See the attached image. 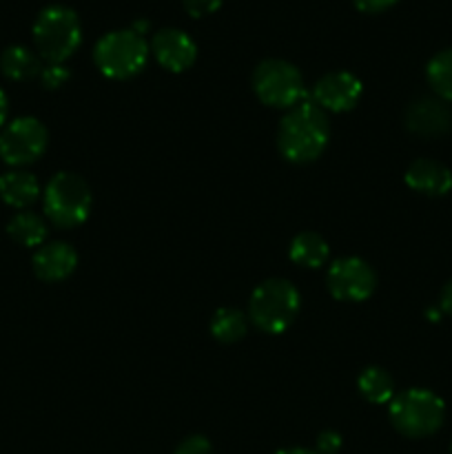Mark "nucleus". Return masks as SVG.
I'll return each mask as SVG.
<instances>
[{
	"label": "nucleus",
	"instance_id": "1",
	"mask_svg": "<svg viewBox=\"0 0 452 454\" xmlns=\"http://www.w3.org/2000/svg\"><path fill=\"white\" fill-rule=\"evenodd\" d=\"M331 122L310 98L286 111L277 129V149L288 162L310 164L326 151Z\"/></svg>",
	"mask_w": 452,
	"mask_h": 454
},
{
	"label": "nucleus",
	"instance_id": "2",
	"mask_svg": "<svg viewBox=\"0 0 452 454\" xmlns=\"http://www.w3.org/2000/svg\"><path fill=\"white\" fill-rule=\"evenodd\" d=\"M35 51L47 65H65L82 43L80 16L66 4H47L34 20Z\"/></svg>",
	"mask_w": 452,
	"mask_h": 454
},
{
	"label": "nucleus",
	"instance_id": "3",
	"mask_svg": "<svg viewBox=\"0 0 452 454\" xmlns=\"http://www.w3.org/2000/svg\"><path fill=\"white\" fill-rule=\"evenodd\" d=\"M388 419L408 439L433 437L446 421V403L428 388H408L388 403Z\"/></svg>",
	"mask_w": 452,
	"mask_h": 454
},
{
	"label": "nucleus",
	"instance_id": "4",
	"mask_svg": "<svg viewBox=\"0 0 452 454\" xmlns=\"http://www.w3.org/2000/svg\"><path fill=\"white\" fill-rule=\"evenodd\" d=\"M300 291L288 279L273 278L261 282L248 300V313L253 326L266 335H282L292 326L300 313Z\"/></svg>",
	"mask_w": 452,
	"mask_h": 454
},
{
	"label": "nucleus",
	"instance_id": "5",
	"mask_svg": "<svg viewBox=\"0 0 452 454\" xmlns=\"http://www.w3.org/2000/svg\"><path fill=\"white\" fill-rule=\"evenodd\" d=\"M91 189L75 173H56L43 191L44 217L56 229H75V226L84 224L89 213H91Z\"/></svg>",
	"mask_w": 452,
	"mask_h": 454
},
{
	"label": "nucleus",
	"instance_id": "6",
	"mask_svg": "<svg viewBox=\"0 0 452 454\" xmlns=\"http://www.w3.org/2000/svg\"><path fill=\"white\" fill-rule=\"evenodd\" d=\"M149 43L133 29H113L93 47V62L111 80H129L149 62Z\"/></svg>",
	"mask_w": 452,
	"mask_h": 454
},
{
	"label": "nucleus",
	"instance_id": "7",
	"mask_svg": "<svg viewBox=\"0 0 452 454\" xmlns=\"http://www.w3.org/2000/svg\"><path fill=\"white\" fill-rule=\"evenodd\" d=\"M253 91L261 105L273 109H292L306 100V84L300 69L282 58H266L253 71Z\"/></svg>",
	"mask_w": 452,
	"mask_h": 454
},
{
	"label": "nucleus",
	"instance_id": "8",
	"mask_svg": "<svg viewBox=\"0 0 452 454\" xmlns=\"http://www.w3.org/2000/svg\"><path fill=\"white\" fill-rule=\"evenodd\" d=\"M49 145V131L38 118L22 115L4 124L0 131V158L4 164L18 168L38 162Z\"/></svg>",
	"mask_w": 452,
	"mask_h": 454
},
{
	"label": "nucleus",
	"instance_id": "9",
	"mask_svg": "<svg viewBox=\"0 0 452 454\" xmlns=\"http://www.w3.org/2000/svg\"><path fill=\"white\" fill-rule=\"evenodd\" d=\"M326 288L339 301H366L377 288V273L362 257H339L328 266Z\"/></svg>",
	"mask_w": 452,
	"mask_h": 454
},
{
	"label": "nucleus",
	"instance_id": "10",
	"mask_svg": "<svg viewBox=\"0 0 452 454\" xmlns=\"http://www.w3.org/2000/svg\"><path fill=\"white\" fill-rule=\"evenodd\" d=\"M363 96V84L350 71H331L315 82L310 100L326 114H346L355 109Z\"/></svg>",
	"mask_w": 452,
	"mask_h": 454
},
{
	"label": "nucleus",
	"instance_id": "11",
	"mask_svg": "<svg viewBox=\"0 0 452 454\" xmlns=\"http://www.w3.org/2000/svg\"><path fill=\"white\" fill-rule=\"evenodd\" d=\"M149 49L155 60H158V65L171 71V74H182V71L191 69L195 58H198L195 40L184 29H177V27H162V29L155 31Z\"/></svg>",
	"mask_w": 452,
	"mask_h": 454
},
{
	"label": "nucleus",
	"instance_id": "12",
	"mask_svg": "<svg viewBox=\"0 0 452 454\" xmlns=\"http://www.w3.org/2000/svg\"><path fill=\"white\" fill-rule=\"evenodd\" d=\"M406 127L421 137L443 136L452 127V109L441 98H417L406 109Z\"/></svg>",
	"mask_w": 452,
	"mask_h": 454
},
{
	"label": "nucleus",
	"instance_id": "13",
	"mask_svg": "<svg viewBox=\"0 0 452 454\" xmlns=\"http://www.w3.org/2000/svg\"><path fill=\"white\" fill-rule=\"evenodd\" d=\"M31 266L35 278L43 282H62L78 266V253L66 242H44L43 247L35 248Z\"/></svg>",
	"mask_w": 452,
	"mask_h": 454
},
{
	"label": "nucleus",
	"instance_id": "14",
	"mask_svg": "<svg viewBox=\"0 0 452 454\" xmlns=\"http://www.w3.org/2000/svg\"><path fill=\"white\" fill-rule=\"evenodd\" d=\"M412 191L428 198H443L452 191V171L443 162L433 158H419L408 167L403 176Z\"/></svg>",
	"mask_w": 452,
	"mask_h": 454
},
{
	"label": "nucleus",
	"instance_id": "15",
	"mask_svg": "<svg viewBox=\"0 0 452 454\" xmlns=\"http://www.w3.org/2000/svg\"><path fill=\"white\" fill-rule=\"evenodd\" d=\"M40 184L34 173L29 171H7L0 176V200L7 207L27 211L40 198Z\"/></svg>",
	"mask_w": 452,
	"mask_h": 454
},
{
	"label": "nucleus",
	"instance_id": "16",
	"mask_svg": "<svg viewBox=\"0 0 452 454\" xmlns=\"http://www.w3.org/2000/svg\"><path fill=\"white\" fill-rule=\"evenodd\" d=\"M40 60L43 58L25 44H9L0 53V71H3L4 78L13 80V82H27V80L40 75V71H43Z\"/></svg>",
	"mask_w": 452,
	"mask_h": 454
},
{
	"label": "nucleus",
	"instance_id": "17",
	"mask_svg": "<svg viewBox=\"0 0 452 454\" xmlns=\"http://www.w3.org/2000/svg\"><path fill=\"white\" fill-rule=\"evenodd\" d=\"M288 257H291L292 264L301 266V269H319L331 257V247H328V242L319 233L306 231V233L292 238Z\"/></svg>",
	"mask_w": 452,
	"mask_h": 454
},
{
	"label": "nucleus",
	"instance_id": "18",
	"mask_svg": "<svg viewBox=\"0 0 452 454\" xmlns=\"http://www.w3.org/2000/svg\"><path fill=\"white\" fill-rule=\"evenodd\" d=\"M47 222L34 211H20L9 220L7 235L16 244L27 248H40L47 242Z\"/></svg>",
	"mask_w": 452,
	"mask_h": 454
},
{
	"label": "nucleus",
	"instance_id": "19",
	"mask_svg": "<svg viewBox=\"0 0 452 454\" xmlns=\"http://www.w3.org/2000/svg\"><path fill=\"white\" fill-rule=\"evenodd\" d=\"M357 388L366 402L384 406V403L393 402L394 393V380L390 377L388 371L381 366H368L359 372L357 377Z\"/></svg>",
	"mask_w": 452,
	"mask_h": 454
},
{
	"label": "nucleus",
	"instance_id": "20",
	"mask_svg": "<svg viewBox=\"0 0 452 454\" xmlns=\"http://www.w3.org/2000/svg\"><path fill=\"white\" fill-rule=\"evenodd\" d=\"M208 331H211L213 340H217L220 344H235V341L244 340L248 331L246 315L238 309H230V306L217 309L213 313L211 324H208Z\"/></svg>",
	"mask_w": 452,
	"mask_h": 454
},
{
	"label": "nucleus",
	"instance_id": "21",
	"mask_svg": "<svg viewBox=\"0 0 452 454\" xmlns=\"http://www.w3.org/2000/svg\"><path fill=\"white\" fill-rule=\"evenodd\" d=\"M425 80L434 96L441 98L443 102H452V47L441 49L430 58L425 65Z\"/></svg>",
	"mask_w": 452,
	"mask_h": 454
},
{
	"label": "nucleus",
	"instance_id": "22",
	"mask_svg": "<svg viewBox=\"0 0 452 454\" xmlns=\"http://www.w3.org/2000/svg\"><path fill=\"white\" fill-rule=\"evenodd\" d=\"M38 78H40V82H43L44 89H49V91H56V89H60L62 84L69 82L71 74L65 65H44Z\"/></svg>",
	"mask_w": 452,
	"mask_h": 454
},
{
	"label": "nucleus",
	"instance_id": "23",
	"mask_svg": "<svg viewBox=\"0 0 452 454\" xmlns=\"http://www.w3.org/2000/svg\"><path fill=\"white\" fill-rule=\"evenodd\" d=\"M173 454H213L211 442L204 434H191V437L182 439Z\"/></svg>",
	"mask_w": 452,
	"mask_h": 454
},
{
	"label": "nucleus",
	"instance_id": "24",
	"mask_svg": "<svg viewBox=\"0 0 452 454\" xmlns=\"http://www.w3.org/2000/svg\"><path fill=\"white\" fill-rule=\"evenodd\" d=\"M344 446V439L337 430H323L319 433L317 442H315V448H317L319 454H337Z\"/></svg>",
	"mask_w": 452,
	"mask_h": 454
},
{
	"label": "nucleus",
	"instance_id": "25",
	"mask_svg": "<svg viewBox=\"0 0 452 454\" xmlns=\"http://www.w3.org/2000/svg\"><path fill=\"white\" fill-rule=\"evenodd\" d=\"M182 3H184V9L191 13V16L202 18V16H208V13L217 12L224 0H182Z\"/></svg>",
	"mask_w": 452,
	"mask_h": 454
},
{
	"label": "nucleus",
	"instance_id": "26",
	"mask_svg": "<svg viewBox=\"0 0 452 454\" xmlns=\"http://www.w3.org/2000/svg\"><path fill=\"white\" fill-rule=\"evenodd\" d=\"M355 7L362 9V12L366 13H379V12H386V9L393 7L397 0H353Z\"/></svg>",
	"mask_w": 452,
	"mask_h": 454
},
{
	"label": "nucleus",
	"instance_id": "27",
	"mask_svg": "<svg viewBox=\"0 0 452 454\" xmlns=\"http://www.w3.org/2000/svg\"><path fill=\"white\" fill-rule=\"evenodd\" d=\"M439 309H441V313L450 315L452 317V279L450 282H446V286L441 288V295H439Z\"/></svg>",
	"mask_w": 452,
	"mask_h": 454
},
{
	"label": "nucleus",
	"instance_id": "28",
	"mask_svg": "<svg viewBox=\"0 0 452 454\" xmlns=\"http://www.w3.org/2000/svg\"><path fill=\"white\" fill-rule=\"evenodd\" d=\"M7 114H9V100H7V93L0 89V129L4 127L7 122Z\"/></svg>",
	"mask_w": 452,
	"mask_h": 454
},
{
	"label": "nucleus",
	"instance_id": "29",
	"mask_svg": "<svg viewBox=\"0 0 452 454\" xmlns=\"http://www.w3.org/2000/svg\"><path fill=\"white\" fill-rule=\"evenodd\" d=\"M275 454H319L317 450H310V448H282Z\"/></svg>",
	"mask_w": 452,
	"mask_h": 454
},
{
	"label": "nucleus",
	"instance_id": "30",
	"mask_svg": "<svg viewBox=\"0 0 452 454\" xmlns=\"http://www.w3.org/2000/svg\"><path fill=\"white\" fill-rule=\"evenodd\" d=\"M131 29H133V31H137V34H140V35H144V31L149 29V20H144V18H140V20L133 22Z\"/></svg>",
	"mask_w": 452,
	"mask_h": 454
},
{
	"label": "nucleus",
	"instance_id": "31",
	"mask_svg": "<svg viewBox=\"0 0 452 454\" xmlns=\"http://www.w3.org/2000/svg\"><path fill=\"white\" fill-rule=\"evenodd\" d=\"M450 454H452V446H450Z\"/></svg>",
	"mask_w": 452,
	"mask_h": 454
}]
</instances>
